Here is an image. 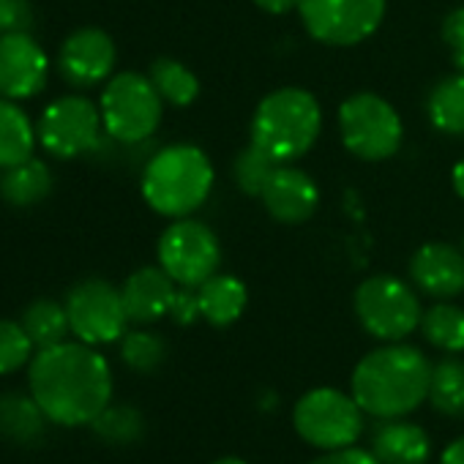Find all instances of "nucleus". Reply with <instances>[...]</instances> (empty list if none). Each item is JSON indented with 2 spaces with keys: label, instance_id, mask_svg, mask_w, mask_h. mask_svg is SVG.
<instances>
[{
  "label": "nucleus",
  "instance_id": "7ed1b4c3",
  "mask_svg": "<svg viewBox=\"0 0 464 464\" xmlns=\"http://www.w3.org/2000/svg\"><path fill=\"white\" fill-rule=\"evenodd\" d=\"M216 172L208 159V153L188 142H175L167 148H159L140 180L142 199L150 210L167 218H183L191 216L205 205L210 197Z\"/></svg>",
  "mask_w": 464,
  "mask_h": 464
},
{
  "label": "nucleus",
  "instance_id": "f03ea898",
  "mask_svg": "<svg viewBox=\"0 0 464 464\" xmlns=\"http://www.w3.org/2000/svg\"><path fill=\"white\" fill-rule=\"evenodd\" d=\"M431 363L418 347L388 342L366 353L353 369V399L361 410L380 420L415 412L429 399Z\"/></svg>",
  "mask_w": 464,
  "mask_h": 464
},
{
  "label": "nucleus",
  "instance_id": "0eeeda50",
  "mask_svg": "<svg viewBox=\"0 0 464 464\" xmlns=\"http://www.w3.org/2000/svg\"><path fill=\"white\" fill-rule=\"evenodd\" d=\"M353 309L363 331L380 342H401L407 339L423 317L418 293L388 274L369 276L355 287Z\"/></svg>",
  "mask_w": 464,
  "mask_h": 464
},
{
  "label": "nucleus",
  "instance_id": "2f4dec72",
  "mask_svg": "<svg viewBox=\"0 0 464 464\" xmlns=\"http://www.w3.org/2000/svg\"><path fill=\"white\" fill-rule=\"evenodd\" d=\"M36 23L31 0H0V36L31 34Z\"/></svg>",
  "mask_w": 464,
  "mask_h": 464
},
{
  "label": "nucleus",
  "instance_id": "f8f14e48",
  "mask_svg": "<svg viewBox=\"0 0 464 464\" xmlns=\"http://www.w3.org/2000/svg\"><path fill=\"white\" fill-rule=\"evenodd\" d=\"M66 314L72 334L91 347L121 342L131 323L123 306L121 287L99 276L82 279L69 290Z\"/></svg>",
  "mask_w": 464,
  "mask_h": 464
},
{
  "label": "nucleus",
  "instance_id": "2eb2a0df",
  "mask_svg": "<svg viewBox=\"0 0 464 464\" xmlns=\"http://www.w3.org/2000/svg\"><path fill=\"white\" fill-rule=\"evenodd\" d=\"M260 202L266 205L268 216L279 224H304L314 216L320 205V186L314 178L293 164H279L271 180L266 183Z\"/></svg>",
  "mask_w": 464,
  "mask_h": 464
},
{
  "label": "nucleus",
  "instance_id": "1a4fd4ad",
  "mask_svg": "<svg viewBox=\"0 0 464 464\" xmlns=\"http://www.w3.org/2000/svg\"><path fill=\"white\" fill-rule=\"evenodd\" d=\"M156 257L178 287L197 290L202 282L218 274L221 244L205 221L183 216L164 227L156 244Z\"/></svg>",
  "mask_w": 464,
  "mask_h": 464
},
{
  "label": "nucleus",
  "instance_id": "bb28decb",
  "mask_svg": "<svg viewBox=\"0 0 464 464\" xmlns=\"http://www.w3.org/2000/svg\"><path fill=\"white\" fill-rule=\"evenodd\" d=\"M429 404L440 415H461L464 412V361L442 358L440 363L431 366Z\"/></svg>",
  "mask_w": 464,
  "mask_h": 464
},
{
  "label": "nucleus",
  "instance_id": "c9c22d12",
  "mask_svg": "<svg viewBox=\"0 0 464 464\" xmlns=\"http://www.w3.org/2000/svg\"><path fill=\"white\" fill-rule=\"evenodd\" d=\"M252 4H255L260 12H266V14L282 17V14L298 12V4H301V0H252Z\"/></svg>",
  "mask_w": 464,
  "mask_h": 464
},
{
  "label": "nucleus",
  "instance_id": "9d476101",
  "mask_svg": "<svg viewBox=\"0 0 464 464\" xmlns=\"http://www.w3.org/2000/svg\"><path fill=\"white\" fill-rule=\"evenodd\" d=\"M363 410L353 393L336 388H314L304 393L293 410V426L304 442L320 450L350 448L363 431Z\"/></svg>",
  "mask_w": 464,
  "mask_h": 464
},
{
  "label": "nucleus",
  "instance_id": "39448f33",
  "mask_svg": "<svg viewBox=\"0 0 464 464\" xmlns=\"http://www.w3.org/2000/svg\"><path fill=\"white\" fill-rule=\"evenodd\" d=\"M104 131L118 145H142L161 126L164 99L153 88L148 74L118 72L107 80L99 99Z\"/></svg>",
  "mask_w": 464,
  "mask_h": 464
},
{
  "label": "nucleus",
  "instance_id": "aec40b11",
  "mask_svg": "<svg viewBox=\"0 0 464 464\" xmlns=\"http://www.w3.org/2000/svg\"><path fill=\"white\" fill-rule=\"evenodd\" d=\"M197 298H199L202 320L213 328H227L241 320L249 304V290L238 276L213 274L208 282L197 287Z\"/></svg>",
  "mask_w": 464,
  "mask_h": 464
},
{
  "label": "nucleus",
  "instance_id": "b1692460",
  "mask_svg": "<svg viewBox=\"0 0 464 464\" xmlns=\"http://www.w3.org/2000/svg\"><path fill=\"white\" fill-rule=\"evenodd\" d=\"M148 77L169 107H191L199 99V77L175 58H156L148 69Z\"/></svg>",
  "mask_w": 464,
  "mask_h": 464
},
{
  "label": "nucleus",
  "instance_id": "a19ab883",
  "mask_svg": "<svg viewBox=\"0 0 464 464\" xmlns=\"http://www.w3.org/2000/svg\"><path fill=\"white\" fill-rule=\"evenodd\" d=\"M459 246H461V252H464V236H461V241H459Z\"/></svg>",
  "mask_w": 464,
  "mask_h": 464
},
{
  "label": "nucleus",
  "instance_id": "7c9ffc66",
  "mask_svg": "<svg viewBox=\"0 0 464 464\" xmlns=\"http://www.w3.org/2000/svg\"><path fill=\"white\" fill-rule=\"evenodd\" d=\"M34 342L23 323L0 317V377L14 374L34 361Z\"/></svg>",
  "mask_w": 464,
  "mask_h": 464
},
{
  "label": "nucleus",
  "instance_id": "5701e85b",
  "mask_svg": "<svg viewBox=\"0 0 464 464\" xmlns=\"http://www.w3.org/2000/svg\"><path fill=\"white\" fill-rule=\"evenodd\" d=\"M426 118L440 134L464 137V74L445 77L429 91Z\"/></svg>",
  "mask_w": 464,
  "mask_h": 464
},
{
  "label": "nucleus",
  "instance_id": "412c9836",
  "mask_svg": "<svg viewBox=\"0 0 464 464\" xmlns=\"http://www.w3.org/2000/svg\"><path fill=\"white\" fill-rule=\"evenodd\" d=\"M50 418L34 399V393L20 391H4L0 393V437L17 442V445H34L47 434Z\"/></svg>",
  "mask_w": 464,
  "mask_h": 464
},
{
  "label": "nucleus",
  "instance_id": "393cba45",
  "mask_svg": "<svg viewBox=\"0 0 464 464\" xmlns=\"http://www.w3.org/2000/svg\"><path fill=\"white\" fill-rule=\"evenodd\" d=\"M23 328L31 336L36 350L44 347H55L61 342H66V336L72 334L69 325V314H66V304H58L53 298H39L34 301L25 312H23Z\"/></svg>",
  "mask_w": 464,
  "mask_h": 464
},
{
  "label": "nucleus",
  "instance_id": "ea45409f",
  "mask_svg": "<svg viewBox=\"0 0 464 464\" xmlns=\"http://www.w3.org/2000/svg\"><path fill=\"white\" fill-rule=\"evenodd\" d=\"M453 61H456V69H459V74H464V55H456Z\"/></svg>",
  "mask_w": 464,
  "mask_h": 464
},
{
  "label": "nucleus",
  "instance_id": "4c0bfd02",
  "mask_svg": "<svg viewBox=\"0 0 464 464\" xmlns=\"http://www.w3.org/2000/svg\"><path fill=\"white\" fill-rule=\"evenodd\" d=\"M450 186H453L456 197L464 199V159L453 164V169H450Z\"/></svg>",
  "mask_w": 464,
  "mask_h": 464
},
{
  "label": "nucleus",
  "instance_id": "20e7f679",
  "mask_svg": "<svg viewBox=\"0 0 464 464\" xmlns=\"http://www.w3.org/2000/svg\"><path fill=\"white\" fill-rule=\"evenodd\" d=\"M323 131V107L304 88H279L268 93L252 115V142L276 164H293L306 156Z\"/></svg>",
  "mask_w": 464,
  "mask_h": 464
},
{
  "label": "nucleus",
  "instance_id": "473e14b6",
  "mask_svg": "<svg viewBox=\"0 0 464 464\" xmlns=\"http://www.w3.org/2000/svg\"><path fill=\"white\" fill-rule=\"evenodd\" d=\"M169 320L175 325H194L197 320H202V312H199V298H197V290L194 287H178L175 293V301L169 306Z\"/></svg>",
  "mask_w": 464,
  "mask_h": 464
},
{
  "label": "nucleus",
  "instance_id": "ddd939ff",
  "mask_svg": "<svg viewBox=\"0 0 464 464\" xmlns=\"http://www.w3.org/2000/svg\"><path fill=\"white\" fill-rule=\"evenodd\" d=\"M118 63V47L102 28H77L58 50V74L77 91L107 82Z\"/></svg>",
  "mask_w": 464,
  "mask_h": 464
},
{
  "label": "nucleus",
  "instance_id": "c85d7f7f",
  "mask_svg": "<svg viewBox=\"0 0 464 464\" xmlns=\"http://www.w3.org/2000/svg\"><path fill=\"white\" fill-rule=\"evenodd\" d=\"M121 361L137 374H150L167 361V342L153 331H126L121 339Z\"/></svg>",
  "mask_w": 464,
  "mask_h": 464
},
{
  "label": "nucleus",
  "instance_id": "a211bd4d",
  "mask_svg": "<svg viewBox=\"0 0 464 464\" xmlns=\"http://www.w3.org/2000/svg\"><path fill=\"white\" fill-rule=\"evenodd\" d=\"M372 453L380 464H426L431 440L418 423L382 420L372 434Z\"/></svg>",
  "mask_w": 464,
  "mask_h": 464
},
{
  "label": "nucleus",
  "instance_id": "f257e3e1",
  "mask_svg": "<svg viewBox=\"0 0 464 464\" xmlns=\"http://www.w3.org/2000/svg\"><path fill=\"white\" fill-rule=\"evenodd\" d=\"M28 385L50 423L91 426L112 404V372L107 358L85 342H61L36 350L28 363Z\"/></svg>",
  "mask_w": 464,
  "mask_h": 464
},
{
  "label": "nucleus",
  "instance_id": "cd10ccee",
  "mask_svg": "<svg viewBox=\"0 0 464 464\" xmlns=\"http://www.w3.org/2000/svg\"><path fill=\"white\" fill-rule=\"evenodd\" d=\"M93 434L110 445H129L142 437L145 418L131 404H107L91 423Z\"/></svg>",
  "mask_w": 464,
  "mask_h": 464
},
{
  "label": "nucleus",
  "instance_id": "4be33fe9",
  "mask_svg": "<svg viewBox=\"0 0 464 464\" xmlns=\"http://www.w3.org/2000/svg\"><path fill=\"white\" fill-rule=\"evenodd\" d=\"M36 142V126L28 112L17 102L0 96V169L31 159Z\"/></svg>",
  "mask_w": 464,
  "mask_h": 464
},
{
  "label": "nucleus",
  "instance_id": "e433bc0d",
  "mask_svg": "<svg viewBox=\"0 0 464 464\" xmlns=\"http://www.w3.org/2000/svg\"><path fill=\"white\" fill-rule=\"evenodd\" d=\"M440 464H464V437L453 440V442L442 450Z\"/></svg>",
  "mask_w": 464,
  "mask_h": 464
},
{
  "label": "nucleus",
  "instance_id": "f704fd0d",
  "mask_svg": "<svg viewBox=\"0 0 464 464\" xmlns=\"http://www.w3.org/2000/svg\"><path fill=\"white\" fill-rule=\"evenodd\" d=\"M442 42L450 47L453 58L464 55V6L453 9L442 23Z\"/></svg>",
  "mask_w": 464,
  "mask_h": 464
},
{
  "label": "nucleus",
  "instance_id": "72a5a7b5",
  "mask_svg": "<svg viewBox=\"0 0 464 464\" xmlns=\"http://www.w3.org/2000/svg\"><path fill=\"white\" fill-rule=\"evenodd\" d=\"M309 464H380V461H377V456L372 450L350 445V448L328 450V453H323L320 459H314Z\"/></svg>",
  "mask_w": 464,
  "mask_h": 464
},
{
  "label": "nucleus",
  "instance_id": "6ab92c4d",
  "mask_svg": "<svg viewBox=\"0 0 464 464\" xmlns=\"http://www.w3.org/2000/svg\"><path fill=\"white\" fill-rule=\"evenodd\" d=\"M55 188V178L47 161L31 156L14 167L0 169V199L9 208L42 205Z\"/></svg>",
  "mask_w": 464,
  "mask_h": 464
},
{
  "label": "nucleus",
  "instance_id": "4468645a",
  "mask_svg": "<svg viewBox=\"0 0 464 464\" xmlns=\"http://www.w3.org/2000/svg\"><path fill=\"white\" fill-rule=\"evenodd\" d=\"M50 80V58L31 34L0 36V96L25 102L39 96Z\"/></svg>",
  "mask_w": 464,
  "mask_h": 464
},
{
  "label": "nucleus",
  "instance_id": "dca6fc26",
  "mask_svg": "<svg viewBox=\"0 0 464 464\" xmlns=\"http://www.w3.org/2000/svg\"><path fill=\"white\" fill-rule=\"evenodd\" d=\"M410 279L412 285L437 301H448L464 293V252L461 246L431 241L423 244L410 257Z\"/></svg>",
  "mask_w": 464,
  "mask_h": 464
},
{
  "label": "nucleus",
  "instance_id": "a878e982",
  "mask_svg": "<svg viewBox=\"0 0 464 464\" xmlns=\"http://www.w3.org/2000/svg\"><path fill=\"white\" fill-rule=\"evenodd\" d=\"M420 334L423 339L442 350V353H464V309L437 301L434 306H429L420 317Z\"/></svg>",
  "mask_w": 464,
  "mask_h": 464
},
{
  "label": "nucleus",
  "instance_id": "9b49d317",
  "mask_svg": "<svg viewBox=\"0 0 464 464\" xmlns=\"http://www.w3.org/2000/svg\"><path fill=\"white\" fill-rule=\"evenodd\" d=\"M388 0H301L298 14L306 34L328 47H355L377 34Z\"/></svg>",
  "mask_w": 464,
  "mask_h": 464
},
{
  "label": "nucleus",
  "instance_id": "58836bf2",
  "mask_svg": "<svg viewBox=\"0 0 464 464\" xmlns=\"http://www.w3.org/2000/svg\"><path fill=\"white\" fill-rule=\"evenodd\" d=\"M213 464H249V461H244L238 456H224V459H216Z\"/></svg>",
  "mask_w": 464,
  "mask_h": 464
},
{
  "label": "nucleus",
  "instance_id": "423d86ee",
  "mask_svg": "<svg viewBox=\"0 0 464 464\" xmlns=\"http://www.w3.org/2000/svg\"><path fill=\"white\" fill-rule=\"evenodd\" d=\"M339 137L355 159L385 161L399 153L404 123L388 99L361 91L347 96L339 107Z\"/></svg>",
  "mask_w": 464,
  "mask_h": 464
},
{
  "label": "nucleus",
  "instance_id": "f3484780",
  "mask_svg": "<svg viewBox=\"0 0 464 464\" xmlns=\"http://www.w3.org/2000/svg\"><path fill=\"white\" fill-rule=\"evenodd\" d=\"M178 285L169 279V274L161 266H142L121 287L123 306L131 323L150 325L164 317H169V306L175 301Z\"/></svg>",
  "mask_w": 464,
  "mask_h": 464
},
{
  "label": "nucleus",
  "instance_id": "c756f323",
  "mask_svg": "<svg viewBox=\"0 0 464 464\" xmlns=\"http://www.w3.org/2000/svg\"><path fill=\"white\" fill-rule=\"evenodd\" d=\"M276 167L279 164L263 148H257L255 142H249L244 150L236 153V159H232V180H236V186L244 194L260 197L263 188H266V183L276 172Z\"/></svg>",
  "mask_w": 464,
  "mask_h": 464
},
{
  "label": "nucleus",
  "instance_id": "6e6552de",
  "mask_svg": "<svg viewBox=\"0 0 464 464\" xmlns=\"http://www.w3.org/2000/svg\"><path fill=\"white\" fill-rule=\"evenodd\" d=\"M36 137L50 156L72 161L102 150L107 131L99 104H93L88 96L69 93L44 107L36 123Z\"/></svg>",
  "mask_w": 464,
  "mask_h": 464
}]
</instances>
